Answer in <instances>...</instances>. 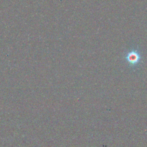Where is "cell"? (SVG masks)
I'll list each match as a JSON object with an SVG mask.
<instances>
[{
	"label": "cell",
	"mask_w": 147,
	"mask_h": 147,
	"mask_svg": "<svg viewBox=\"0 0 147 147\" xmlns=\"http://www.w3.org/2000/svg\"><path fill=\"white\" fill-rule=\"evenodd\" d=\"M125 58L130 65H136L140 62L141 56L137 51L132 50L127 53Z\"/></svg>",
	"instance_id": "obj_1"
}]
</instances>
